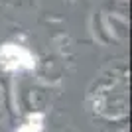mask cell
I'll use <instances>...</instances> for the list:
<instances>
[{
  "instance_id": "cell-1",
  "label": "cell",
  "mask_w": 132,
  "mask_h": 132,
  "mask_svg": "<svg viewBox=\"0 0 132 132\" xmlns=\"http://www.w3.org/2000/svg\"><path fill=\"white\" fill-rule=\"evenodd\" d=\"M0 65L4 69H34L36 57L22 45L4 44L0 47Z\"/></svg>"
},
{
  "instance_id": "cell-2",
  "label": "cell",
  "mask_w": 132,
  "mask_h": 132,
  "mask_svg": "<svg viewBox=\"0 0 132 132\" xmlns=\"http://www.w3.org/2000/svg\"><path fill=\"white\" fill-rule=\"evenodd\" d=\"M42 128H44V116L34 114V116H30V120H28L18 132H42Z\"/></svg>"
}]
</instances>
